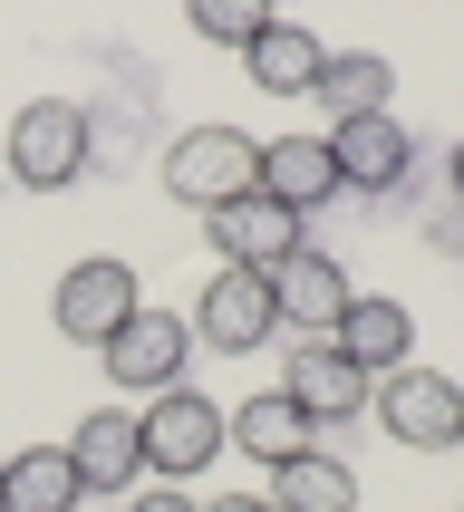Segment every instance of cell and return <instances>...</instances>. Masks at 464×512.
Wrapping results in <instances>:
<instances>
[{
  "label": "cell",
  "mask_w": 464,
  "mask_h": 512,
  "mask_svg": "<svg viewBox=\"0 0 464 512\" xmlns=\"http://www.w3.org/2000/svg\"><path fill=\"white\" fill-rule=\"evenodd\" d=\"M126 512H203V503L184 484H136V493H126Z\"/></svg>",
  "instance_id": "21"
},
{
  "label": "cell",
  "mask_w": 464,
  "mask_h": 512,
  "mask_svg": "<svg viewBox=\"0 0 464 512\" xmlns=\"http://www.w3.org/2000/svg\"><path fill=\"white\" fill-rule=\"evenodd\" d=\"M252 174H261V136H242V126H184L174 155H165V194L194 203L203 223H213L223 203L252 194Z\"/></svg>",
  "instance_id": "3"
},
{
  "label": "cell",
  "mask_w": 464,
  "mask_h": 512,
  "mask_svg": "<svg viewBox=\"0 0 464 512\" xmlns=\"http://www.w3.org/2000/svg\"><path fill=\"white\" fill-rule=\"evenodd\" d=\"M136 435H145V464H155L165 484H184V474H203V464H223V406L203 397V387L145 397L136 406Z\"/></svg>",
  "instance_id": "5"
},
{
  "label": "cell",
  "mask_w": 464,
  "mask_h": 512,
  "mask_svg": "<svg viewBox=\"0 0 464 512\" xmlns=\"http://www.w3.org/2000/svg\"><path fill=\"white\" fill-rule=\"evenodd\" d=\"M300 242H310V223H300V213H281L271 194H242V203H223V213H213V252H223V271H261V281H271Z\"/></svg>",
  "instance_id": "8"
},
{
  "label": "cell",
  "mask_w": 464,
  "mask_h": 512,
  "mask_svg": "<svg viewBox=\"0 0 464 512\" xmlns=\"http://www.w3.org/2000/svg\"><path fill=\"white\" fill-rule=\"evenodd\" d=\"M0 184H10V174H0Z\"/></svg>",
  "instance_id": "25"
},
{
  "label": "cell",
  "mask_w": 464,
  "mask_h": 512,
  "mask_svg": "<svg viewBox=\"0 0 464 512\" xmlns=\"http://www.w3.org/2000/svg\"><path fill=\"white\" fill-rule=\"evenodd\" d=\"M184 329H194L203 348H223V358H252V348H271V339H281V310H271V281H261V271H213Z\"/></svg>",
  "instance_id": "6"
},
{
  "label": "cell",
  "mask_w": 464,
  "mask_h": 512,
  "mask_svg": "<svg viewBox=\"0 0 464 512\" xmlns=\"http://www.w3.org/2000/svg\"><path fill=\"white\" fill-rule=\"evenodd\" d=\"M368 416L387 426V445H406V455H455L464 387L445 368H426V358H406L397 377H377V387H368Z\"/></svg>",
  "instance_id": "2"
},
{
  "label": "cell",
  "mask_w": 464,
  "mask_h": 512,
  "mask_svg": "<svg viewBox=\"0 0 464 512\" xmlns=\"http://www.w3.org/2000/svg\"><path fill=\"white\" fill-rule=\"evenodd\" d=\"M319 107H329V126H358V116H397L387 97H397V68L377 49H329L319 58V87H310Z\"/></svg>",
  "instance_id": "16"
},
{
  "label": "cell",
  "mask_w": 464,
  "mask_h": 512,
  "mask_svg": "<svg viewBox=\"0 0 464 512\" xmlns=\"http://www.w3.org/2000/svg\"><path fill=\"white\" fill-rule=\"evenodd\" d=\"M329 348L377 387V377H397L406 358H416V310H406V300H348V319L329 329Z\"/></svg>",
  "instance_id": "14"
},
{
  "label": "cell",
  "mask_w": 464,
  "mask_h": 512,
  "mask_svg": "<svg viewBox=\"0 0 464 512\" xmlns=\"http://www.w3.org/2000/svg\"><path fill=\"white\" fill-rule=\"evenodd\" d=\"M261 503L271 512H358V474H348L339 455H300V464H281V474H271V493H261Z\"/></svg>",
  "instance_id": "19"
},
{
  "label": "cell",
  "mask_w": 464,
  "mask_h": 512,
  "mask_svg": "<svg viewBox=\"0 0 464 512\" xmlns=\"http://www.w3.org/2000/svg\"><path fill=\"white\" fill-rule=\"evenodd\" d=\"M107 387H136V397H165V387H184V358H194V329L174 310H136L126 329H116L107 348Z\"/></svg>",
  "instance_id": "7"
},
{
  "label": "cell",
  "mask_w": 464,
  "mask_h": 512,
  "mask_svg": "<svg viewBox=\"0 0 464 512\" xmlns=\"http://www.w3.org/2000/svg\"><path fill=\"white\" fill-rule=\"evenodd\" d=\"M455 455H464V435H455Z\"/></svg>",
  "instance_id": "24"
},
{
  "label": "cell",
  "mask_w": 464,
  "mask_h": 512,
  "mask_svg": "<svg viewBox=\"0 0 464 512\" xmlns=\"http://www.w3.org/2000/svg\"><path fill=\"white\" fill-rule=\"evenodd\" d=\"M145 310V290H136V271L116 252H97V261H68L58 271V290H49V319H58V339H78V348H107L126 319Z\"/></svg>",
  "instance_id": "4"
},
{
  "label": "cell",
  "mask_w": 464,
  "mask_h": 512,
  "mask_svg": "<svg viewBox=\"0 0 464 512\" xmlns=\"http://www.w3.org/2000/svg\"><path fill=\"white\" fill-rule=\"evenodd\" d=\"M281 387H290V406H300L310 426H348V416H368V377L348 368L329 339H300V348H290Z\"/></svg>",
  "instance_id": "12"
},
{
  "label": "cell",
  "mask_w": 464,
  "mask_h": 512,
  "mask_svg": "<svg viewBox=\"0 0 464 512\" xmlns=\"http://www.w3.org/2000/svg\"><path fill=\"white\" fill-rule=\"evenodd\" d=\"M68 464H78V484H87V493H136V474H145L136 406H87L78 435H68Z\"/></svg>",
  "instance_id": "11"
},
{
  "label": "cell",
  "mask_w": 464,
  "mask_h": 512,
  "mask_svg": "<svg viewBox=\"0 0 464 512\" xmlns=\"http://www.w3.org/2000/svg\"><path fill=\"white\" fill-rule=\"evenodd\" d=\"M78 464L68 445H20V455L0 464V512H78Z\"/></svg>",
  "instance_id": "17"
},
{
  "label": "cell",
  "mask_w": 464,
  "mask_h": 512,
  "mask_svg": "<svg viewBox=\"0 0 464 512\" xmlns=\"http://www.w3.org/2000/svg\"><path fill=\"white\" fill-rule=\"evenodd\" d=\"M348 300H358V290H348V271H339L329 252H310V242L271 271V310H281L290 339H329V329L348 319Z\"/></svg>",
  "instance_id": "9"
},
{
  "label": "cell",
  "mask_w": 464,
  "mask_h": 512,
  "mask_svg": "<svg viewBox=\"0 0 464 512\" xmlns=\"http://www.w3.org/2000/svg\"><path fill=\"white\" fill-rule=\"evenodd\" d=\"M203 512H271L261 493H223V503H203Z\"/></svg>",
  "instance_id": "22"
},
{
  "label": "cell",
  "mask_w": 464,
  "mask_h": 512,
  "mask_svg": "<svg viewBox=\"0 0 464 512\" xmlns=\"http://www.w3.org/2000/svg\"><path fill=\"white\" fill-rule=\"evenodd\" d=\"M194 29L213 49H252L261 29H271V10H261V0H194Z\"/></svg>",
  "instance_id": "20"
},
{
  "label": "cell",
  "mask_w": 464,
  "mask_h": 512,
  "mask_svg": "<svg viewBox=\"0 0 464 512\" xmlns=\"http://www.w3.org/2000/svg\"><path fill=\"white\" fill-rule=\"evenodd\" d=\"M455 203H464V145H455Z\"/></svg>",
  "instance_id": "23"
},
{
  "label": "cell",
  "mask_w": 464,
  "mask_h": 512,
  "mask_svg": "<svg viewBox=\"0 0 464 512\" xmlns=\"http://www.w3.org/2000/svg\"><path fill=\"white\" fill-rule=\"evenodd\" d=\"M319 58H329V49H319L300 20H271L252 49H242V68H252V87H271V97H310V87H319Z\"/></svg>",
  "instance_id": "18"
},
{
  "label": "cell",
  "mask_w": 464,
  "mask_h": 512,
  "mask_svg": "<svg viewBox=\"0 0 464 512\" xmlns=\"http://www.w3.org/2000/svg\"><path fill=\"white\" fill-rule=\"evenodd\" d=\"M252 194H271L281 213H300L310 223L319 203L339 194V165H329V136H261V174Z\"/></svg>",
  "instance_id": "13"
},
{
  "label": "cell",
  "mask_w": 464,
  "mask_h": 512,
  "mask_svg": "<svg viewBox=\"0 0 464 512\" xmlns=\"http://www.w3.org/2000/svg\"><path fill=\"white\" fill-rule=\"evenodd\" d=\"M87 107L78 97H29L20 116H10V145H0V174L10 184H29V194H68L87 174Z\"/></svg>",
  "instance_id": "1"
},
{
  "label": "cell",
  "mask_w": 464,
  "mask_h": 512,
  "mask_svg": "<svg viewBox=\"0 0 464 512\" xmlns=\"http://www.w3.org/2000/svg\"><path fill=\"white\" fill-rule=\"evenodd\" d=\"M329 165H339V194H397L416 165V136L397 116H358V126H329Z\"/></svg>",
  "instance_id": "10"
},
{
  "label": "cell",
  "mask_w": 464,
  "mask_h": 512,
  "mask_svg": "<svg viewBox=\"0 0 464 512\" xmlns=\"http://www.w3.org/2000/svg\"><path fill=\"white\" fill-rule=\"evenodd\" d=\"M223 445H242L252 464H271V474H281V464H300V455L319 445V426L290 406V387H261V397H242V406L223 416Z\"/></svg>",
  "instance_id": "15"
}]
</instances>
